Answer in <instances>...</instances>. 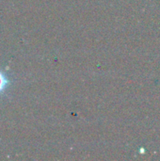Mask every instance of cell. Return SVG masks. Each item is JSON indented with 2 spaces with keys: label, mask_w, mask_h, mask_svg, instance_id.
Listing matches in <instances>:
<instances>
[{
  "label": "cell",
  "mask_w": 160,
  "mask_h": 161,
  "mask_svg": "<svg viewBox=\"0 0 160 161\" xmlns=\"http://www.w3.org/2000/svg\"><path fill=\"white\" fill-rule=\"evenodd\" d=\"M12 84L13 80L10 75L8 72L0 69V96H3Z\"/></svg>",
  "instance_id": "6da1fadb"
}]
</instances>
